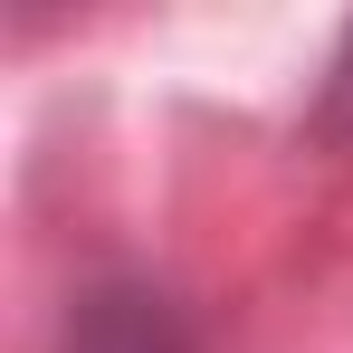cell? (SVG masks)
Here are the masks:
<instances>
[{"instance_id":"1","label":"cell","mask_w":353,"mask_h":353,"mask_svg":"<svg viewBox=\"0 0 353 353\" xmlns=\"http://www.w3.org/2000/svg\"><path fill=\"white\" fill-rule=\"evenodd\" d=\"M315 124H325V134H353V29H344V48H334V67H325V105H315Z\"/></svg>"}]
</instances>
